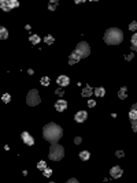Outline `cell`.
Instances as JSON below:
<instances>
[{"label": "cell", "instance_id": "1", "mask_svg": "<svg viewBox=\"0 0 137 183\" xmlns=\"http://www.w3.org/2000/svg\"><path fill=\"white\" fill-rule=\"evenodd\" d=\"M62 137H63V129L59 124L50 122V123H47L43 127V138L50 144L59 142Z\"/></svg>", "mask_w": 137, "mask_h": 183}, {"label": "cell", "instance_id": "2", "mask_svg": "<svg viewBox=\"0 0 137 183\" xmlns=\"http://www.w3.org/2000/svg\"><path fill=\"white\" fill-rule=\"evenodd\" d=\"M90 55V46L87 41H81L77 44L76 49L73 51V53L68 56V64L73 66V64H77L81 59H85Z\"/></svg>", "mask_w": 137, "mask_h": 183}, {"label": "cell", "instance_id": "3", "mask_svg": "<svg viewBox=\"0 0 137 183\" xmlns=\"http://www.w3.org/2000/svg\"><path fill=\"white\" fill-rule=\"evenodd\" d=\"M103 40L107 45H119L123 41V33L118 28H110L106 30Z\"/></svg>", "mask_w": 137, "mask_h": 183}, {"label": "cell", "instance_id": "4", "mask_svg": "<svg viewBox=\"0 0 137 183\" xmlns=\"http://www.w3.org/2000/svg\"><path fill=\"white\" fill-rule=\"evenodd\" d=\"M48 157L52 161H60L65 157V148L62 146L59 142L50 145V152H48Z\"/></svg>", "mask_w": 137, "mask_h": 183}, {"label": "cell", "instance_id": "5", "mask_svg": "<svg viewBox=\"0 0 137 183\" xmlns=\"http://www.w3.org/2000/svg\"><path fill=\"white\" fill-rule=\"evenodd\" d=\"M40 102H41V97L39 94V90L37 89L29 90V93L26 96V104L29 107H36V105H39Z\"/></svg>", "mask_w": 137, "mask_h": 183}, {"label": "cell", "instance_id": "6", "mask_svg": "<svg viewBox=\"0 0 137 183\" xmlns=\"http://www.w3.org/2000/svg\"><path fill=\"white\" fill-rule=\"evenodd\" d=\"M0 7H1L3 11L8 12V11L14 10L15 7H19V1L18 0H1L0 1Z\"/></svg>", "mask_w": 137, "mask_h": 183}, {"label": "cell", "instance_id": "7", "mask_svg": "<svg viewBox=\"0 0 137 183\" xmlns=\"http://www.w3.org/2000/svg\"><path fill=\"white\" fill-rule=\"evenodd\" d=\"M21 138H22V141H23V144H26L28 146H33V145H34V138H33L32 135H30V133H28V131H22Z\"/></svg>", "mask_w": 137, "mask_h": 183}, {"label": "cell", "instance_id": "8", "mask_svg": "<svg viewBox=\"0 0 137 183\" xmlns=\"http://www.w3.org/2000/svg\"><path fill=\"white\" fill-rule=\"evenodd\" d=\"M122 174H123V169L119 166H114L111 169H110V176L114 178V179H119V178L122 176Z\"/></svg>", "mask_w": 137, "mask_h": 183}, {"label": "cell", "instance_id": "9", "mask_svg": "<svg viewBox=\"0 0 137 183\" xmlns=\"http://www.w3.org/2000/svg\"><path fill=\"white\" fill-rule=\"evenodd\" d=\"M87 119H88V112L87 111H78V112L74 115V120H76L77 123H84Z\"/></svg>", "mask_w": 137, "mask_h": 183}, {"label": "cell", "instance_id": "10", "mask_svg": "<svg viewBox=\"0 0 137 183\" xmlns=\"http://www.w3.org/2000/svg\"><path fill=\"white\" fill-rule=\"evenodd\" d=\"M56 84H58L60 88H66V86H68V84H70V78H68L67 75H59V77L56 78Z\"/></svg>", "mask_w": 137, "mask_h": 183}, {"label": "cell", "instance_id": "11", "mask_svg": "<svg viewBox=\"0 0 137 183\" xmlns=\"http://www.w3.org/2000/svg\"><path fill=\"white\" fill-rule=\"evenodd\" d=\"M67 101L66 100H58V101L55 102V109L58 111V112H63L67 109Z\"/></svg>", "mask_w": 137, "mask_h": 183}, {"label": "cell", "instance_id": "12", "mask_svg": "<svg viewBox=\"0 0 137 183\" xmlns=\"http://www.w3.org/2000/svg\"><path fill=\"white\" fill-rule=\"evenodd\" d=\"M129 119L130 122H137V102H134L129 111Z\"/></svg>", "mask_w": 137, "mask_h": 183}, {"label": "cell", "instance_id": "13", "mask_svg": "<svg viewBox=\"0 0 137 183\" xmlns=\"http://www.w3.org/2000/svg\"><path fill=\"white\" fill-rule=\"evenodd\" d=\"M93 93H95V96H96V97H104L106 89L103 88V86H98V88L93 89Z\"/></svg>", "mask_w": 137, "mask_h": 183}, {"label": "cell", "instance_id": "14", "mask_svg": "<svg viewBox=\"0 0 137 183\" xmlns=\"http://www.w3.org/2000/svg\"><path fill=\"white\" fill-rule=\"evenodd\" d=\"M92 94H93V89L90 88V86H85V88L82 89V92H81V96H82V97H90Z\"/></svg>", "mask_w": 137, "mask_h": 183}, {"label": "cell", "instance_id": "15", "mask_svg": "<svg viewBox=\"0 0 137 183\" xmlns=\"http://www.w3.org/2000/svg\"><path fill=\"white\" fill-rule=\"evenodd\" d=\"M118 97L121 100H125L128 97V88L126 86H122V88L119 89V92H118Z\"/></svg>", "mask_w": 137, "mask_h": 183}, {"label": "cell", "instance_id": "16", "mask_svg": "<svg viewBox=\"0 0 137 183\" xmlns=\"http://www.w3.org/2000/svg\"><path fill=\"white\" fill-rule=\"evenodd\" d=\"M40 41H41V38H40L39 34H30L29 36V42H32L33 45H37Z\"/></svg>", "mask_w": 137, "mask_h": 183}, {"label": "cell", "instance_id": "17", "mask_svg": "<svg viewBox=\"0 0 137 183\" xmlns=\"http://www.w3.org/2000/svg\"><path fill=\"white\" fill-rule=\"evenodd\" d=\"M78 156H79V158L82 160V161H87V160H89V157H90V153L88 150H81L78 153Z\"/></svg>", "mask_w": 137, "mask_h": 183}, {"label": "cell", "instance_id": "18", "mask_svg": "<svg viewBox=\"0 0 137 183\" xmlns=\"http://www.w3.org/2000/svg\"><path fill=\"white\" fill-rule=\"evenodd\" d=\"M132 45H130V48H132V51L133 52H137V33H134L133 36H132Z\"/></svg>", "mask_w": 137, "mask_h": 183}, {"label": "cell", "instance_id": "19", "mask_svg": "<svg viewBox=\"0 0 137 183\" xmlns=\"http://www.w3.org/2000/svg\"><path fill=\"white\" fill-rule=\"evenodd\" d=\"M0 38L1 40H7L8 38V30L4 28V26L0 28Z\"/></svg>", "mask_w": 137, "mask_h": 183}, {"label": "cell", "instance_id": "20", "mask_svg": "<svg viewBox=\"0 0 137 183\" xmlns=\"http://www.w3.org/2000/svg\"><path fill=\"white\" fill-rule=\"evenodd\" d=\"M59 6V1L58 0H54V1H50V3H48V10L50 11H55L56 10V7H58Z\"/></svg>", "mask_w": 137, "mask_h": 183}, {"label": "cell", "instance_id": "21", "mask_svg": "<svg viewBox=\"0 0 137 183\" xmlns=\"http://www.w3.org/2000/svg\"><path fill=\"white\" fill-rule=\"evenodd\" d=\"M44 42H47L48 45H51V44H54L55 42V37L51 34H47L45 37H44Z\"/></svg>", "mask_w": 137, "mask_h": 183}, {"label": "cell", "instance_id": "22", "mask_svg": "<svg viewBox=\"0 0 137 183\" xmlns=\"http://www.w3.org/2000/svg\"><path fill=\"white\" fill-rule=\"evenodd\" d=\"M37 168H39V171H44V169H47V163L45 161H39L37 163Z\"/></svg>", "mask_w": 137, "mask_h": 183}, {"label": "cell", "instance_id": "23", "mask_svg": "<svg viewBox=\"0 0 137 183\" xmlns=\"http://www.w3.org/2000/svg\"><path fill=\"white\" fill-rule=\"evenodd\" d=\"M50 77H47V75H45V77H43L41 78V79H40V84L43 85V86H48V85H50Z\"/></svg>", "mask_w": 137, "mask_h": 183}, {"label": "cell", "instance_id": "24", "mask_svg": "<svg viewBox=\"0 0 137 183\" xmlns=\"http://www.w3.org/2000/svg\"><path fill=\"white\" fill-rule=\"evenodd\" d=\"M129 30H130V32H136V33H137V21L130 22V25H129Z\"/></svg>", "mask_w": 137, "mask_h": 183}, {"label": "cell", "instance_id": "25", "mask_svg": "<svg viewBox=\"0 0 137 183\" xmlns=\"http://www.w3.org/2000/svg\"><path fill=\"white\" fill-rule=\"evenodd\" d=\"M1 101L6 102V104H7V102H10L11 101V96L8 94V93H4V94L1 96Z\"/></svg>", "mask_w": 137, "mask_h": 183}, {"label": "cell", "instance_id": "26", "mask_svg": "<svg viewBox=\"0 0 137 183\" xmlns=\"http://www.w3.org/2000/svg\"><path fill=\"white\" fill-rule=\"evenodd\" d=\"M115 156L118 158H122V157H125V152H123V150H117L115 152Z\"/></svg>", "mask_w": 137, "mask_h": 183}, {"label": "cell", "instance_id": "27", "mask_svg": "<svg viewBox=\"0 0 137 183\" xmlns=\"http://www.w3.org/2000/svg\"><path fill=\"white\" fill-rule=\"evenodd\" d=\"M43 174H44V176H47V178H48V176H51V175H52V169H51V168L44 169V171H43Z\"/></svg>", "mask_w": 137, "mask_h": 183}, {"label": "cell", "instance_id": "28", "mask_svg": "<svg viewBox=\"0 0 137 183\" xmlns=\"http://www.w3.org/2000/svg\"><path fill=\"white\" fill-rule=\"evenodd\" d=\"M88 107H89V108L96 107V101H95V100H88Z\"/></svg>", "mask_w": 137, "mask_h": 183}, {"label": "cell", "instance_id": "29", "mask_svg": "<svg viewBox=\"0 0 137 183\" xmlns=\"http://www.w3.org/2000/svg\"><path fill=\"white\" fill-rule=\"evenodd\" d=\"M66 183H79V180L76 179V178H71V179H68Z\"/></svg>", "mask_w": 137, "mask_h": 183}, {"label": "cell", "instance_id": "30", "mask_svg": "<svg viewBox=\"0 0 137 183\" xmlns=\"http://www.w3.org/2000/svg\"><path fill=\"white\" fill-rule=\"evenodd\" d=\"M132 130L137 133V122H132Z\"/></svg>", "mask_w": 137, "mask_h": 183}, {"label": "cell", "instance_id": "31", "mask_svg": "<svg viewBox=\"0 0 137 183\" xmlns=\"http://www.w3.org/2000/svg\"><path fill=\"white\" fill-rule=\"evenodd\" d=\"M81 141H82V138H81V137H76V138H74V142H76L77 145L81 144Z\"/></svg>", "mask_w": 137, "mask_h": 183}, {"label": "cell", "instance_id": "32", "mask_svg": "<svg viewBox=\"0 0 137 183\" xmlns=\"http://www.w3.org/2000/svg\"><path fill=\"white\" fill-rule=\"evenodd\" d=\"M56 94H60V96H63V89H56Z\"/></svg>", "mask_w": 137, "mask_h": 183}, {"label": "cell", "instance_id": "33", "mask_svg": "<svg viewBox=\"0 0 137 183\" xmlns=\"http://www.w3.org/2000/svg\"><path fill=\"white\" fill-rule=\"evenodd\" d=\"M133 56H134V53H130L129 56H125V59H126V60H132V59H133Z\"/></svg>", "mask_w": 137, "mask_h": 183}, {"label": "cell", "instance_id": "34", "mask_svg": "<svg viewBox=\"0 0 137 183\" xmlns=\"http://www.w3.org/2000/svg\"><path fill=\"white\" fill-rule=\"evenodd\" d=\"M51 183H55V182H51Z\"/></svg>", "mask_w": 137, "mask_h": 183}]
</instances>
